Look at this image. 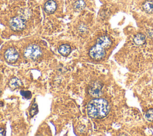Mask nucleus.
<instances>
[{"mask_svg": "<svg viewBox=\"0 0 153 136\" xmlns=\"http://www.w3.org/2000/svg\"><path fill=\"white\" fill-rule=\"evenodd\" d=\"M142 8L143 10L147 13H153V1H146L143 4Z\"/></svg>", "mask_w": 153, "mask_h": 136, "instance_id": "12", "label": "nucleus"}, {"mask_svg": "<svg viewBox=\"0 0 153 136\" xmlns=\"http://www.w3.org/2000/svg\"><path fill=\"white\" fill-rule=\"evenodd\" d=\"M145 118L147 120L152 122L153 121V109H149L145 113Z\"/></svg>", "mask_w": 153, "mask_h": 136, "instance_id": "14", "label": "nucleus"}, {"mask_svg": "<svg viewBox=\"0 0 153 136\" xmlns=\"http://www.w3.org/2000/svg\"><path fill=\"white\" fill-rule=\"evenodd\" d=\"M38 106L36 105V104H33V105H32V106L30 108V114L31 116H34L35 114H36L38 113Z\"/></svg>", "mask_w": 153, "mask_h": 136, "instance_id": "16", "label": "nucleus"}, {"mask_svg": "<svg viewBox=\"0 0 153 136\" xmlns=\"http://www.w3.org/2000/svg\"><path fill=\"white\" fill-rule=\"evenodd\" d=\"M97 44L101 46L104 49H108L111 46L112 41L109 37L106 35H103L97 39Z\"/></svg>", "mask_w": 153, "mask_h": 136, "instance_id": "7", "label": "nucleus"}, {"mask_svg": "<svg viewBox=\"0 0 153 136\" xmlns=\"http://www.w3.org/2000/svg\"><path fill=\"white\" fill-rule=\"evenodd\" d=\"M152 1H153V0H152Z\"/></svg>", "mask_w": 153, "mask_h": 136, "instance_id": "20", "label": "nucleus"}, {"mask_svg": "<svg viewBox=\"0 0 153 136\" xmlns=\"http://www.w3.org/2000/svg\"><path fill=\"white\" fill-rule=\"evenodd\" d=\"M20 94L26 99H30L32 97V93L29 90H21Z\"/></svg>", "mask_w": 153, "mask_h": 136, "instance_id": "15", "label": "nucleus"}, {"mask_svg": "<svg viewBox=\"0 0 153 136\" xmlns=\"http://www.w3.org/2000/svg\"><path fill=\"white\" fill-rule=\"evenodd\" d=\"M57 8V4L54 0L47 1L44 6L45 11L48 14L53 13Z\"/></svg>", "mask_w": 153, "mask_h": 136, "instance_id": "8", "label": "nucleus"}, {"mask_svg": "<svg viewBox=\"0 0 153 136\" xmlns=\"http://www.w3.org/2000/svg\"><path fill=\"white\" fill-rule=\"evenodd\" d=\"M110 110L108 102L100 98L91 100L87 104V111L88 116L94 119L103 118L108 115Z\"/></svg>", "mask_w": 153, "mask_h": 136, "instance_id": "1", "label": "nucleus"}, {"mask_svg": "<svg viewBox=\"0 0 153 136\" xmlns=\"http://www.w3.org/2000/svg\"><path fill=\"white\" fill-rule=\"evenodd\" d=\"M9 86L11 89H16L22 86V82L17 77H13L9 81Z\"/></svg>", "mask_w": 153, "mask_h": 136, "instance_id": "11", "label": "nucleus"}, {"mask_svg": "<svg viewBox=\"0 0 153 136\" xmlns=\"http://www.w3.org/2000/svg\"><path fill=\"white\" fill-rule=\"evenodd\" d=\"M85 7V2L83 0H78L74 4V8L76 11L83 10Z\"/></svg>", "mask_w": 153, "mask_h": 136, "instance_id": "13", "label": "nucleus"}, {"mask_svg": "<svg viewBox=\"0 0 153 136\" xmlns=\"http://www.w3.org/2000/svg\"><path fill=\"white\" fill-rule=\"evenodd\" d=\"M149 35H150L151 37H153V31H151V32H149Z\"/></svg>", "mask_w": 153, "mask_h": 136, "instance_id": "18", "label": "nucleus"}, {"mask_svg": "<svg viewBox=\"0 0 153 136\" xmlns=\"http://www.w3.org/2000/svg\"><path fill=\"white\" fill-rule=\"evenodd\" d=\"M89 55L94 60H100L105 56V50L101 46L96 44L89 50Z\"/></svg>", "mask_w": 153, "mask_h": 136, "instance_id": "3", "label": "nucleus"}, {"mask_svg": "<svg viewBox=\"0 0 153 136\" xmlns=\"http://www.w3.org/2000/svg\"><path fill=\"white\" fill-rule=\"evenodd\" d=\"M10 28L14 31H20L23 30L26 26L25 20L20 16L12 18L9 23Z\"/></svg>", "mask_w": 153, "mask_h": 136, "instance_id": "4", "label": "nucleus"}, {"mask_svg": "<svg viewBox=\"0 0 153 136\" xmlns=\"http://www.w3.org/2000/svg\"><path fill=\"white\" fill-rule=\"evenodd\" d=\"M5 135V131L4 130V129L0 127V136H2Z\"/></svg>", "mask_w": 153, "mask_h": 136, "instance_id": "17", "label": "nucleus"}, {"mask_svg": "<svg viewBox=\"0 0 153 136\" xmlns=\"http://www.w3.org/2000/svg\"><path fill=\"white\" fill-rule=\"evenodd\" d=\"M1 92H1V90L0 89V95H1Z\"/></svg>", "mask_w": 153, "mask_h": 136, "instance_id": "19", "label": "nucleus"}, {"mask_svg": "<svg viewBox=\"0 0 153 136\" xmlns=\"http://www.w3.org/2000/svg\"><path fill=\"white\" fill-rule=\"evenodd\" d=\"M19 56L17 50L14 47L8 48L4 53V58L5 60L10 63L16 62L18 59Z\"/></svg>", "mask_w": 153, "mask_h": 136, "instance_id": "6", "label": "nucleus"}, {"mask_svg": "<svg viewBox=\"0 0 153 136\" xmlns=\"http://www.w3.org/2000/svg\"><path fill=\"white\" fill-rule=\"evenodd\" d=\"M102 87L103 85L100 81H94L88 86V93L93 97L99 98L102 94Z\"/></svg>", "mask_w": 153, "mask_h": 136, "instance_id": "5", "label": "nucleus"}, {"mask_svg": "<svg viewBox=\"0 0 153 136\" xmlns=\"http://www.w3.org/2000/svg\"><path fill=\"white\" fill-rule=\"evenodd\" d=\"M58 50H59V52L61 55L66 56H68L70 53V52L71 51V48L69 44H63L59 47Z\"/></svg>", "mask_w": 153, "mask_h": 136, "instance_id": "10", "label": "nucleus"}, {"mask_svg": "<svg viewBox=\"0 0 153 136\" xmlns=\"http://www.w3.org/2000/svg\"><path fill=\"white\" fill-rule=\"evenodd\" d=\"M145 41L146 37L143 34L139 33L134 36L133 41L136 45H142L145 43Z\"/></svg>", "mask_w": 153, "mask_h": 136, "instance_id": "9", "label": "nucleus"}, {"mask_svg": "<svg viewBox=\"0 0 153 136\" xmlns=\"http://www.w3.org/2000/svg\"><path fill=\"white\" fill-rule=\"evenodd\" d=\"M23 54L26 59L35 60L41 56L42 51L38 46L30 44L25 48Z\"/></svg>", "mask_w": 153, "mask_h": 136, "instance_id": "2", "label": "nucleus"}]
</instances>
